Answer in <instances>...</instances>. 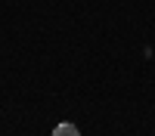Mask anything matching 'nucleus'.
Returning <instances> with one entry per match:
<instances>
[{
  "label": "nucleus",
  "mask_w": 155,
  "mask_h": 136,
  "mask_svg": "<svg viewBox=\"0 0 155 136\" xmlns=\"http://www.w3.org/2000/svg\"><path fill=\"white\" fill-rule=\"evenodd\" d=\"M53 136H81V130H78L74 124H68V121H62V124H56V130H53Z\"/></svg>",
  "instance_id": "obj_1"
}]
</instances>
